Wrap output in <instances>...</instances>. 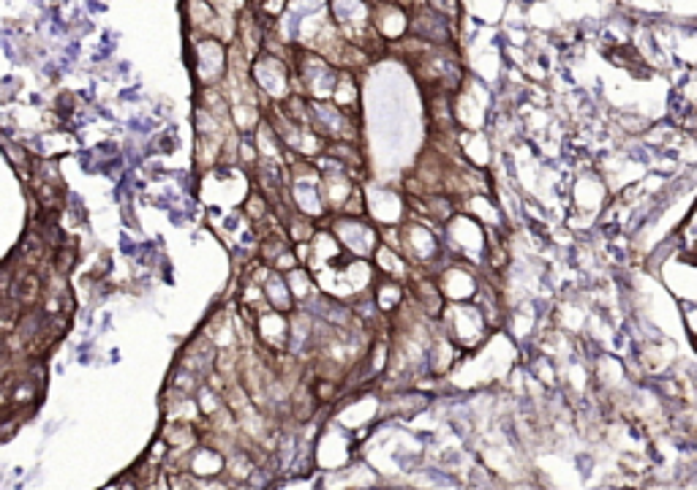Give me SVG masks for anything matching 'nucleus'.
<instances>
[{"mask_svg": "<svg viewBox=\"0 0 697 490\" xmlns=\"http://www.w3.org/2000/svg\"><path fill=\"white\" fill-rule=\"evenodd\" d=\"M445 248L453 259L469 261L474 268H485L488 248H491V232L480 221H474L463 210H458L445 226H442Z\"/></svg>", "mask_w": 697, "mask_h": 490, "instance_id": "1", "label": "nucleus"}, {"mask_svg": "<svg viewBox=\"0 0 697 490\" xmlns=\"http://www.w3.org/2000/svg\"><path fill=\"white\" fill-rule=\"evenodd\" d=\"M438 327L447 332V338L463 354L485 346L488 338L493 335L488 319L474 303H447L442 316H438Z\"/></svg>", "mask_w": 697, "mask_h": 490, "instance_id": "2", "label": "nucleus"}, {"mask_svg": "<svg viewBox=\"0 0 697 490\" xmlns=\"http://www.w3.org/2000/svg\"><path fill=\"white\" fill-rule=\"evenodd\" d=\"M329 232L344 245L349 256L371 259L374 251L382 245V232L371 218H349V215H329Z\"/></svg>", "mask_w": 697, "mask_h": 490, "instance_id": "3", "label": "nucleus"}, {"mask_svg": "<svg viewBox=\"0 0 697 490\" xmlns=\"http://www.w3.org/2000/svg\"><path fill=\"white\" fill-rule=\"evenodd\" d=\"M365 202H368V218L379 229L400 226L409 218L407 194H403V188H395L390 183H371V188H365Z\"/></svg>", "mask_w": 697, "mask_h": 490, "instance_id": "4", "label": "nucleus"}, {"mask_svg": "<svg viewBox=\"0 0 697 490\" xmlns=\"http://www.w3.org/2000/svg\"><path fill=\"white\" fill-rule=\"evenodd\" d=\"M433 278L447 303H471L483 286V270L461 259H450Z\"/></svg>", "mask_w": 697, "mask_h": 490, "instance_id": "5", "label": "nucleus"}, {"mask_svg": "<svg viewBox=\"0 0 697 490\" xmlns=\"http://www.w3.org/2000/svg\"><path fill=\"white\" fill-rule=\"evenodd\" d=\"M455 19L433 12L430 6L420 4L409 9V35L414 39L433 44V47H453L455 42Z\"/></svg>", "mask_w": 697, "mask_h": 490, "instance_id": "6", "label": "nucleus"}, {"mask_svg": "<svg viewBox=\"0 0 697 490\" xmlns=\"http://www.w3.org/2000/svg\"><path fill=\"white\" fill-rule=\"evenodd\" d=\"M374 27L382 42H400L409 35V9L395 4V0H384L374 9Z\"/></svg>", "mask_w": 697, "mask_h": 490, "instance_id": "7", "label": "nucleus"}, {"mask_svg": "<svg viewBox=\"0 0 697 490\" xmlns=\"http://www.w3.org/2000/svg\"><path fill=\"white\" fill-rule=\"evenodd\" d=\"M461 210L466 215H471L474 221H480L488 232L504 235L509 232V223L504 218V210L499 205V199L493 194H471L466 199H461Z\"/></svg>", "mask_w": 697, "mask_h": 490, "instance_id": "8", "label": "nucleus"}, {"mask_svg": "<svg viewBox=\"0 0 697 490\" xmlns=\"http://www.w3.org/2000/svg\"><path fill=\"white\" fill-rule=\"evenodd\" d=\"M458 153L469 167L491 172L493 159H496V144L483 131H461L458 134Z\"/></svg>", "mask_w": 697, "mask_h": 490, "instance_id": "9", "label": "nucleus"}, {"mask_svg": "<svg viewBox=\"0 0 697 490\" xmlns=\"http://www.w3.org/2000/svg\"><path fill=\"white\" fill-rule=\"evenodd\" d=\"M374 261V268L382 278H392V281H403V284H409L412 276H414V268H412V261L403 256L400 251L390 248V245H379L371 256Z\"/></svg>", "mask_w": 697, "mask_h": 490, "instance_id": "10", "label": "nucleus"}, {"mask_svg": "<svg viewBox=\"0 0 697 490\" xmlns=\"http://www.w3.org/2000/svg\"><path fill=\"white\" fill-rule=\"evenodd\" d=\"M371 294H374V303H376L379 314L387 316V319H392L403 306L409 303V284L392 281V278H382V276H379V281H376V286H374Z\"/></svg>", "mask_w": 697, "mask_h": 490, "instance_id": "11", "label": "nucleus"}, {"mask_svg": "<svg viewBox=\"0 0 697 490\" xmlns=\"http://www.w3.org/2000/svg\"><path fill=\"white\" fill-rule=\"evenodd\" d=\"M262 289H265V299H267V306L273 308V311H281V314H291L298 308V303H295V297H291V289H289V281H286V276L283 273H270V278L262 284Z\"/></svg>", "mask_w": 697, "mask_h": 490, "instance_id": "12", "label": "nucleus"}]
</instances>
